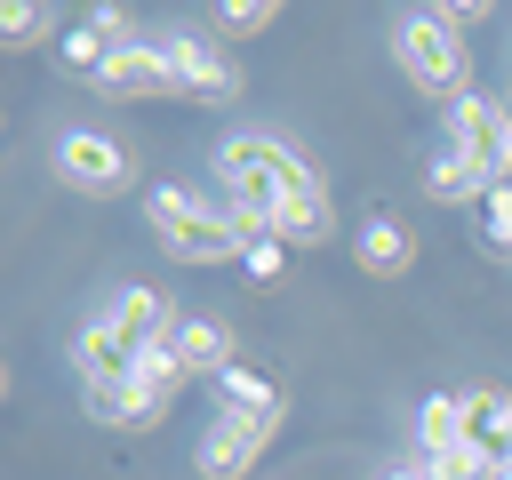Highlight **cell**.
Segmentation results:
<instances>
[{"label":"cell","mask_w":512,"mask_h":480,"mask_svg":"<svg viewBox=\"0 0 512 480\" xmlns=\"http://www.w3.org/2000/svg\"><path fill=\"white\" fill-rule=\"evenodd\" d=\"M216 200L240 224V240H288V248H328L336 240V192L328 176L272 128H232L216 144Z\"/></svg>","instance_id":"cell-1"},{"label":"cell","mask_w":512,"mask_h":480,"mask_svg":"<svg viewBox=\"0 0 512 480\" xmlns=\"http://www.w3.org/2000/svg\"><path fill=\"white\" fill-rule=\"evenodd\" d=\"M144 232L176 264H240V248H248L240 224L224 216V200H208L200 184H176V176L144 184Z\"/></svg>","instance_id":"cell-2"},{"label":"cell","mask_w":512,"mask_h":480,"mask_svg":"<svg viewBox=\"0 0 512 480\" xmlns=\"http://www.w3.org/2000/svg\"><path fill=\"white\" fill-rule=\"evenodd\" d=\"M240 272H248V280H264V288H272V280H280V272H288V240H272V232H264V240H248V248H240Z\"/></svg>","instance_id":"cell-21"},{"label":"cell","mask_w":512,"mask_h":480,"mask_svg":"<svg viewBox=\"0 0 512 480\" xmlns=\"http://www.w3.org/2000/svg\"><path fill=\"white\" fill-rule=\"evenodd\" d=\"M496 192V176L480 168V160H464L456 144H440L432 160H424V200H440V208H480Z\"/></svg>","instance_id":"cell-14"},{"label":"cell","mask_w":512,"mask_h":480,"mask_svg":"<svg viewBox=\"0 0 512 480\" xmlns=\"http://www.w3.org/2000/svg\"><path fill=\"white\" fill-rule=\"evenodd\" d=\"M496 480H512V464H496Z\"/></svg>","instance_id":"cell-23"},{"label":"cell","mask_w":512,"mask_h":480,"mask_svg":"<svg viewBox=\"0 0 512 480\" xmlns=\"http://www.w3.org/2000/svg\"><path fill=\"white\" fill-rule=\"evenodd\" d=\"M376 480H424V464H384Z\"/></svg>","instance_id":"cell-22"},{"label":"cell","mask_w":512,"mask_h":480,"mask_svg":"<svg viewBox=\"0 0 512 480\" xmlns=\"http://www.w3.org/2000/svg\"><path fill=\"white\" fill-rule=\"evenodd\" d=\"M272 456V432H256V424H240V416H208L200 424V440H192V472L200 480H248L256 464Z\"/></svg>","instance_id":"cell-7"},{"label":"cell","mask_w":512,"mask_h":480,"mask_svg":"<svg viewBox=\"0 0 512 480\" xmlns=\"http://www.w3.org/2000/svg\"><path fill=\"white\" fill-rule=\"evenodd\" d=\"M480 248L512 264V184H496V192L480 200Z\"/></svg>","instance_id":"cell-20"},{"label":"cell","mask_w":512,"mask_h":480,"mask_svg":"<svg viewBox=\"0 0 512 480\" xmlns=\"http://www.w3.org/2000/svg\"><path fill=\"white\" fill-rule=\"evenodd\" d=\"M64 24H72V16H56L48 0H8V8H0V40H8V48H32V40L64 32Z\"/></svg>","instance_id":"cell-17"},{"label":"cell","mask_w":512,"mask_h":480,"mask_svg":"<svg viewBox=\"0 0 512 480\" xmlns=\"http://www.w3.org/2000/svg\"><path fill=\"white\" fill-rule=\"evenodd\" d=\"M440 144H456L464 160H480V168L504 184V160H512V112H504V96H488V88L456 96V104L440 112Z\"/></svg>","instance_id":"cell-5"},{"label":"cell","mask_w":512,"mask_h":480,"mask_svg":"<svg viewBox=\"0 0 512 480\" xmlns=\"http://www.w3.org/2000/svg\"><path fill=\"white\" fill-rule=\"evenodd\" d=\"M272 24H280L272 0H216V8H208V32H216V40H256V32H272Z\"/></svg>","instance_id":"cell-16"},{"label":"cell","mask_w":512,"mask_h":480,"mask_svg":"<svg viewBox=\"0 0 512 480\" xmlns=\"http://www.w3.org/2000/svg\"><path fill=\"white\" fill-rule=\"evenodd\" d=\"M416 440H424V448H456V440H464V408H456V392H432V400L416 408Z\"/></svg>","instance_id":"cell-18"},{"label":"cell","mask_w":512,"mask_h":480,"mask_svg":"<svg viewBox=\"0 0 512 480\" xmlns=\"http://www.w3.org/2000/svg\"><path fill=\"white\" fill-rule=\"evenodd\" d=\"M168 352H176V368L200 384H216L224 368H240V344H232V328L216 320V312H176V328H168Z\"/></svg>","instance_id":"cell-9"},{"label":"cell","mask_w":512,"mask_h":480,"mask_svg":"<svg viewBox=\"0 0 512 480\" xmlns=\"http://www.w3.org/2000/svg\"><path fill=\"white\" fill-rule=\"evenodd\" d=\"M456 408H464V448H480L488 464H512V392L472 384V392H456Z\"/></svg>","instance_id":"cell-13"},{"label":"cell","mask_w":512,"mask_h":480,"mask_svg":"<svg viewBox=\"0 0 512 480\" xmlns=\"http://www.w3.org/2000/svg\"><path fill=\"white\" fill-rule=\"evenodd\" d=\"M416 464H424V480H496V464H488L480 448H464V440H456V448H424Z\"/></svg>","instance_id":"cell-19"},{"label":"cell","mask_w":512,"mask_h":480,"mask_svg":"<svg viewBox=\"0 0 512 480\" xmlns=\"http://www.w3.org/2000/svg\"><path fill=\"white\" fill-rule=\"evenodd\" d=\"M112 328H120V344H136V352H152V344H168V328H176V312H168V296L160 288H120L112 296V312H104Z\"/></svg>","instance_id":"cell-15"},{"label":"cell","mask_w":512,"mask_h":480,"mask_svg":"<svg viewBox=\"0 0 512 480\" xmlns=\"http://www.w3.org/2000/svg\"><path fill=\"white\" fill-rule=\"evenodd\" d=\"M392 64H400L408 88L432 96L440 112H448L456 96H472V48H464V32H456L448 8H400V16H392Z\"/></svg>","instance_id":"cell-3"},{"label":"cell","mask_w":512,"mask_h":480,"mask_svg":"<svg viewBox=\"0 0 512 480\" xmlns=\"http://www.w3.org/2000/svg\"><path fill=\"white\" fill-rule=\"evenodd\" d=\"M80 408H88V424H104V432H160L168 424V392H152L144 376H128V384H104V392H80Z\"/></svg>","instance_id":"cell-10"},{"label":"cell","mask_w":512,"mask_h":480,"mask_svg":"<svg viewBox=\"0 0 512 480\" xmlns=\"http://www.w3.org/2000/svg\"><path fill=\"white\" fill-rule=\"evenodd\" d=\"M160 64L176 80V104H200V112H232L248 96V72L240 56L216 40V32H168L160 40Z\"/></svg>","instance_id":"cell-4"},{"label":"cell","mask_w":512,"mask_h":480,"mask_svg":"<svg viewBox=\"0 0 512 480\" xmlns=\"http://www.w3.org/2000/svg\"><path fill=\"white\" fill-rule=\"evenodd\" d=\"M352 264H360L368 280H400V272L416 264V232H408L392 208H376V216L352 232Z\"/></svg>","instance_id":"cell-12"},{"label":"cell","mask_w":512,"mask_h":480,"mask_svg":"<svg viewBox=\"0 0 512 480\" xmlns=\"http://www.w3.org/2000/svg\"><path fill=\"white\" fill-rule=\"evenodd\" d=\"M96 96H112V104H176V80H168V64H160V40L112 48V64L96 72Z\"/></svg>","instance_id":"cell-8"},{"label":"cell","mask_w":512,"mask_h":480,"mask_svg":"<svg viewBox=\"0 0 512 480\" xmlns=\"http://www.w3.org/2000/svg\"><path fill=\"white\" fill-rule=\"evenodd\" d=\"M216 408H224V416H240V424H256V432H272V440H280V416H288L280 384H272L264 368H248V360L216 376Z\"/></svg>","instance_id":"cell-11"},{"label":"cell","mask_w":512,"mask_h":480,"mask_svg":"<svg viewBox=\"0 0 512 480\" xmlns=\"http://www.w3.org/2000/svg\"><path fill=\"white\" fill-rule=\"evenodd\" d=\"M56 176H64L80 200H112V192L136 184V160H128L112 136H96V128H64V136H56Z\"/></svg>","instance_id":"cell-6"}]
</instances>
